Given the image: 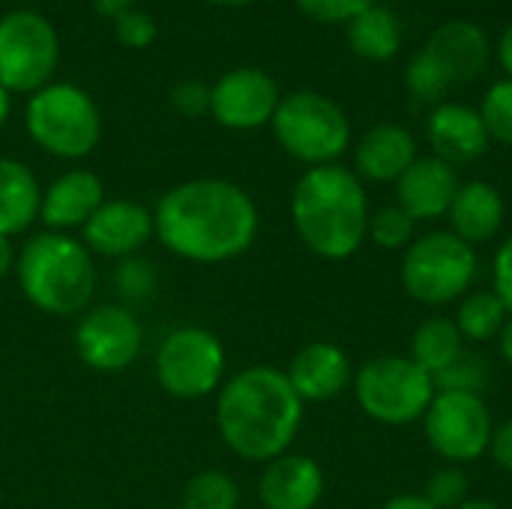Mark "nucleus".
<instances>
[{
    "label": "nucleus",
    "instance_id": "1a4fd4ad",
    "mask_svg": "<svg viewBox=\"0 0 512 509\" xmlns=\"http://www.w3.org/2000/svg\"><path fill=\"white\" fill-rule=\"evenodd\" d=\"M435 393V378L411 357H375L354 375L360 411L384 426H408L423 420Z\"/></svg>",
    "mask_w": 512,
    "mask_h": 509
},
{
    "label": "nucleus",
    "instance_id": "bb28decb",
    "mask_svg": "<svg viewBox=\"0 0 512 509\" xmlns=\"http://www.w3.org/2000/svg\"><path fill=\"white\" fill-rule=\"evenodd\" d=\"M240 507V486L231 474L219 468L198 471L186 489L180 509H237Z\"/></svg>",
    "mask_w": 512,
    "mask_h": 509
},
{
    "label": "nucleus",
    "instance_id": "f03ea898",
    "mask_svg": "<svg viewBox=\"0 0 512 509\" xmlns=\"http://www.w3.org/2000/svg\"><path fill=\"white\" fill-rule=\"evenodd\" d=\"M303 426V399L276 366H249L216 393V429L222 444L246 462L285 456Z\"/></svg>",
    "mask_w": 512,
    "mask_h": 509
},
{
    "label": "nucleus",
    "instance_id": "79ce46f5",
    "mask_svg": "<svg viewBox=\"0 0 512 509\" xmlns=\"http://www.w3.org/2000/svg\"><path fill=\"white\" fill-rule=\"evenodd\" d=\"M498 345H501V357H504V360L512 366V315H510V321L504 324L501 336H498Z\"/></svg>",
    "mask_w": 512,
    "mask_h": 509
},
{
    "label": "nucleus",
    "instance_id": "5701e85b",
    "mask_svg": "<svg viewBox=\"0 0 512 509\" xmlns=\"http://www.w3.org/2000/svg\"><path fill=\"white\" fill-rule=\"evenodd\" d=\"M42 210V186L36 174L12 156H0V234H24Z\"/></svg>",
    "mask_w": 512,
    "mask_h": 509
},
{
    "label": "nucleus",
    "instance_id": "f257e3e1",
    "mask_svg": "<svg viewBox=\"0 0 512 509\" xmlns=\"http://www.w3.org/2000/svg\"><path fill=\"white\" fill-rule=\"evenodd\" d=\"M159 243L192 264H225L252 249L261 216L234 180L195 177L171 186L153 210Z\"/></svg>",
    "mask_w": 512,
    "mask_h": 509
},
{
    "label": "nucleus",
    "instance_id": "473e14b6",
    "mask_svg": "<svg viewBox=\"0 0 512 509\" xmlns=\"http://www.w3.org/2000/svg\"><path fill=\"white\" fill-rule=\"evenodd\" d=\"M114 282H117V288L123 291L126 300H144V297H150L156 291V270L144 258H126V261L117 264Z\"/></svg>",
    "mask_w": 512,
    "mask_h": 509
},
{
    "label": "nucleus",
    "instance_id": "9b49d317",
    "mask_svg": "<svg viewBox=\"0 0 512 509\" xmlns=\"http://www.w3.org/2000/svg\"><path fill=\"white\" fill-rule=\"evenodd\" d=\"M153 372L168 396L195 402L219 393L225 378V348L219 336L204 327H177L159 342Z\"/></svg>",
    "mask_w": 512,
    "mask_h": 509
},
{
    "label": "nucleus",
    "instance_id": "f8f14e48",
    "mask_svg": "<svg viewBox=\"0 0 512 509\" xmlns=\"http://www.w3.org/2000/svg\"><path fill=\"white\" fill-rule=\"evenodd\" d=\"M423 429L429 447L450 465H471L489 453L492 411L483 396L474 393H435Z\"/></svg>",
    "mask_w": 512,
    "mask_h": 509
},
{
    "label": "nucleus",
    "instance_id": "ea45409f",
    "mask_svg": "<svg viewBox=\"0 0 512 509\" xmlns=\"http://www.w3.org/2000/svg\"><path fill=\"white\" fill-rule=\"evenodd\" d=\"M381 509H435L423 495H396Z\"/></svg>",
    "mask_w": 512,
    "mask_h": 509
},
{
    "label": "nucleus",
    "instance_id": "a211bd4d",
    "mask_svg": "<svg viewBox=\"0 0 512 509\" xmlns=\"http://www.w3.org/2000/svg\"><path fill=\"white\" fill-rule=\"evenodd\" d=\"M324 498V471L312 456L285 453L264 465L258 501L264 509H315Z\"/></svg>",
    "mask_w": 512,
    "mask_h": 509
},
{
    "label": "nucleus",
    "instance_id": "a18cd8bd",
    "mask_svg": "<svg viewBox=\"0 0 512 509\" xmlns=\"http://www.w3.org/2000/svg\"><path fill=\"white\" fill-rule=\"evenodd\" d=\"M207 3H216V6H249L255 0H207Z\"/></svg>",
    "mask_w": 512,
    "mask_h": 509
},
{
    "label": "nucleus",
    "instance_id": "7ed1b4c3",
    "mask_svg": "<svg viewBox=\"0 0 512 509\" xmlns=\"http://www.w3.org/2000/svg\"><path fill=\"white\" fill-rule=\"evenodd\" d=\"M369 216L363 180L339 162L309 168L294 183V231L300 243L324 261L351 258L369 237Z\"/></svg>",
    "mask_w": 512,
    "mask_h": 509
},
{
    "label": "nucleus",
    "instance_id": "423d86ee",
    "mask_svg": "<svg viewBox=\"0 0 512 509\" xmlns=\"http://www.w3.org/2000/svg\"><path fill=\"white\" fill-rule=\"evenodd\" d=\"M24 126L30 141L57 159H84L102 138L96 99L72 81H51L36 90L27 99Z\"/></svg>",
    "mask_w": 512,
    "mask_h": 509
},
{
    "label": "nucleus",
    "instance_id": "72a5a7b5",
    "mask_svg": "<svg viewBox=\"0 0 512 509\" xmlns=\"http://www.w3.org/2000/svg\"><path fill=\"white\" fill-rule=\"evenodd\" d=\"M303 15L321 24H348L366 12L375 0H294Z\"/></svg>",
    "mask_w": 512,
    "mask_h": 509
},
{
    "label": "nucleus",
    "instance_id": "c756f323",
    "mask_svg": "<svg viewBox=\"0 0 512 509\" xmlns=\"http://www.w3.org/2000/svg\"><path fill=\"white\" fill-rule=\"evenodd\" d=\"M480 117L486 123V132L492 141L512 147V78L495 81L483 102H480Z\"/></svg>",
    "mask_w": 512,
    "mask_h": 509
},
{
    "label": "nucleus",
    "instance_id": "393cba45",
    "mask_svg": "<svg viewBox=\"0 0 512 509\" xmlns=\"http://www.w3.org/2000/svg\"><path fill=\"white\" fill-rule=\"evenodd\" d=\"M462 354H465V339L453 318H444V315L426 318L411 336L408 357L432 378H438L444 369H450Z\"/></svg>",
    "mask_w": 512,
    "mask_h": 509
},
{
    "label": "nucleus",
    "instance_id": "37998d69",
    "mask_svg": "<svg viewBox=\"0 0 512 509\" xmlns=\"http://www.w3.org/2000/svg\"><path fill=\"white\" fill-rule=\"evenodd\" d=\"M9 114H12V93L0 84V126L9 120Z\"/></svg>",
    "mask_w": 512,
    "mask_h": 509
},
{
    "label": "nucleus",
    "instance_id": "6ab92c4d",
    "mask_svg": "<svg viewBox=\"0 0 512 509\" xmlns=\"http://www.w3.org/2000/svg\"><path fill=\"white\" fill-rule=\"evenodd\" d=\"M426 132H429V144H432L435 156L450 162L453 168L477 162L492 144L480 111L465 102L435 105L429 114Z\"/></svg>",
    "mask_w": 512,
    "mask_h": 509
},
{
    "label": "nucleus",
    "instance_id": "a878e982",
    "mask_svg": "<svg viewBox=\"0 0 512 509\" xmlns=\"http://www.w3.org/2000/svg\"><path fill=\"white\" fill-rule=\"evenodd\" d=\"M453 321L465 342H489L501 336L504 324L510 321V312L501 303V297L489 288V291L465 294L459 300V312Z\"/></svg>",
    "mask_w": 512,
    "mask_h": 509
},
{
    "label": "nucleus",
    "instance_id": "2f4dec72",
    "mask_svg": "<svg viewBox=\"0 0 512 509\" xmlns=\"http://www.w3.org/2000/svg\"><path fill=\"white\" fill-rule=\"evenodd\" d=\"M114 39L123 45V48H147L153 45L156 39V21L147 9L135 6V9H126L123 15H117L114 21Z\"/></svg>",
    "mask_w": 512,
    "mask_h": 509
},
{
    "label": "nucleus",
    "instance_id": "b1692460",
    "mask_svg": "<svg viewBox=\"0 0 512 509\" xmlns=\"http://www.w3.org/2000/svg\"><path fill=\"white\" fill-rule=\"evenodd\" d=\"M348 45L369 63H387L402 48V24L387 6L372 3L354 21H348Z\"/></svg>",
    "mask_w": 512,
    "mask_h": 509
},
{
    "label": "nucleus",
    "instance_id": "39448f33",
    "mask_svg": "<svg viewBox=\"0 0 512 509\" xmlns=\"http://www.w3.org/2000/svg\"><path fill=\"white\" fill-rule=\"evenodd\" d=\"M489 36L474 21H447L432 30L426 45L411 57L405 81L417 102L441 105L462 84L477 81L489 66Z\"/></svg>",
    "mask_w": 512,
    "mask_h": 509
},
{
    "label": "nucleus",
    "instance_id": "58836bf2",
    "mask_svg": "<svg viewBox=\"0 0 512 509\" xmlns=\"http://www.w3.org/2000/svg\"><path fill=\"white\" fill-rule=\"evenodd\" d=\"M498 63L507 72V78H512V21L504 27L501 39H498Z\"/></svg>",
    "mask_w": 512,
    "mask_h": 509
},
{
    "label": "nucleus",
    "instance_id": "4468645a",
    "mask_svg": "<svg viewBox=\"0 0 512 509\" xmlns=\"http://www.w3.org/2000/svg\"><path fill=\"white\" fill-rule=\"evenodd\" d=\"M279 84L270 72L237 66L210 84V117L234 132H252L273 120L279 108Z\"/></svg>",
    "mask_w": 512,
    "mask_h": 509
},
{
    "label": "nucleus",
    "instance_id": "7c9ffc66",
    "mask_svg": "<svg viewBox=\"0 0 512 509\" xmlns=\"http://www.w3.org/2000/svg\"><path fill=\"white\" fill-rule=\"evenodd\" d=\"M468 492H471V486H468L465 471L459 465H447V468L432 474V480L426 483L423 498L435 509H459L471 498Z\"/></svg>",
    "mask_w": 512,
    "mask_h": 509
},
{
    "label": "nucleus",
    "instance_id": "c9c22d12",
    "mask_svg": "<svg viewBox=\"0 0 512 509\" xmlns=\"http://www.w3.org/2000/svg\"><path fill=\"white\" fill-rule=\"evenodd\" d=\"M492 291L501 297V303L507 306L512 315V237H507L498 252H495V264H492Z\"/></svg>",
    "mask_w": 512,
    "mask_h": 509
},
{
    "label": "nucleus",
    "instance_id": "49530a36",
    "mask_svg": "<svg viewBox=\"0 0 512 509\" xmlns=\"http://www.w3.org/2000/svg\"><path fill=\"white\" fill-rule=\"evenodd\" d=\"M171 509H180V507H171Z\"/></svg>",
    "mask_w": 512,
    "mask_h": 509
},
{
    "label": "nucleus",
    "instance_id": "2eb2a0df",
    "mask_svg": "<svg viewBox=\"0 0 512 509\" xmlns=\"http://www.w3.org/2000/svg\"><path fill=\"white\" fill-rule=\"evenodd\" d=\"M150 237H156L153 210L129 198L102 201V207L81 228V243L93 255L114 261L135 258L150 243Z\"/></svg>",
    "mask_w": 512,
    "mask_h": 509
},
{
    "label": "nucleus",
    "instance_id": "9d476101",
    "mask_svg": "<svg viewBox=\"0 0 512 509\" xmlns=\"http://www.w3.org/2000/svg\"><path fill=\"white\" fill-rule=\"evenodd\" d=\"M60 63V36L36 9L0 15V84L9 93L33 96L51 84Z\"/></svg>",
    "mask_w": 512,
    "mask_h": 509
},
{
    "label": "nucleus",
    "instance_id": "412c9836",
    "mask_svg": "<svg viewBox=\"0 0 512 509\" xmlns=\"http://www.w3.org/2000/svg\"><path fill=\"white\" fill-rule=\"evenodd\" d=\"M417 156V141L405 126L378 123L354 150V174L369 183H396Z\"/></svg>",
    "mask_w": 512,
    "mask_h": 509
},
{
    "label": "nucleus",
    "instance_id": "20e7f679",
    "mask_svg": "<svg viewBox=\"0 0 512 509\" xmlns=\"http://www.w3.org/2000/svg\"><path fill=\"white\" fill-rule=\"evenodd\" d=\"M15 276L27 303L54 318L84 315L99 282L93 252L60 231L30 237L15 255Z\"/></svg>",
    "mask_w": 512,
    "mask_h": 509
},
{
    "label": "nucleus",
    "instance_id": "a19ab883",
    "mask_svg": "<svg viewBox=\"0 0 512 509\" xmlns=\"http://www.w3.org/2000/svg\"><path fill=\"white\" fill-rule=\"evenodd\" d=\"M12 270H15V252H12V243H9V237H3V234H0V282H3Z\"/></svg>",
    "mask_w": 512,
    "mask_h": 509
},
{
    "label": "nucleus",
    "instance_id": "4be33fe9",
    "mask_svg": "<svg viewBox=\"0 0 512 509\" xmlns=\"http://www.w3.org/2000/svg\"><path fill=\"white\" fill-rule=\"evenodd\" d=\"M504 198L492 183L483 180H471V183H459V192L447 210L450 216V231L465 240L468 246H480L489 243L492 237H498L501 225H504Z\"/></svg>",
    "mask_w": 512,
    "mask_h": 509
},
{
    "label": "nucleus",
    "instance_id": "e433bc0d",
    "mask_svg": "<svg viewBox=\"0 0 512 509\" xmlns=\"http://www.w3.org/2000/svg\"><path fill=\"white\" fill-rule=\"evenodd\" d=\"M489 453H492V459H495L498 468H504V471H510L512 474V420L501 423V426L492 432Z\"/></svg>",
    "mask_w": 512,
    "mask_h": 509
},
{
    "label": "nucleus",
    "instance_id": "cd10ccee",
    "mask_svg": "<svg viewBox=\"0 0 512 509\" xmlns=\"http://www.w3.org/2000/svg\"><path fill=\"white\" fill-rule=\"evenodd\" d=\"M417 219H411L399 204L381 207L369 216V237L378 249H408L417 237Z\"/></svg>",
    "mask_w": 512,
    "mask_h": 509
},
{
    "label": "nucleus",
    "instance_id": "f3484780",
    "mask_svg": "<svg viewBox=\"0 0 512 509\" xmlns=\"http://www.w3.org/2000/svg\"><path fill=\"white\" fill-rule=\"evenodd\" d=\"M459 192V174L450 162L432 156H417L414 165L396 180V204L417 222L447 216Z\"/></svg>",
    "mask_w": 512,
    "mask_h": 509
},
{
    "label": "nucleus",
    "instance_id": "4c0bfd02",
    "mask_svg": "<svg viewBox=\"0 0 512 509\" xmlns=\"http://www.w3.org/2000/svg\"><path fill=\"white\" fill-rule=\"evenodd\" d=\"M135 6H138V0H93V9L108 21H114L117 15H123L126 9H135Z\"/></svg>",
    "mask_w": 512,
    "mask_h": 509
},
{
    "label": "nucleus",
    "instance_id": "c85d7f7f",
    "mask_svg": "<svg viewBox=\"0 0 512 509\" xmlns=\"http://www.w3.org/2000/svg\"><path fill=\"white\" fill-rule=\"evenodd\" d=\"M489 366L480 354H471L465 351L450 369H444L438 378H435V390L438 393H474V396H483V390L489 387Z\"/></svg>",
    "mask_w": 512,
    "mask_h": 509
},
{
    "label": "nucleus",
    "instance_id": "6e6552de",
    "mask_svg": "<svg viewBox=\"0 0 512 509\" xmlns=\"http://www.w3.org/2000/svg\"><path fill=\"white\" fill-rule=\"evenodd\" d=\"M477 252L453 231L417 237L402 258V288L423 306H447L462 300L477 279Z\"/></svg>",
    "mask_w": 512,
    "mask_h": 509
},
{
    "label": "nucleus",
    "instance_id": "ddd939ff",
    "mask_svg": "<svg viewBox=\"0 0 512 509\" xmlns=\"http://www.w3.org/2000/svg\"><path fill=\"white\" fill-rule=\"evenodd\" d=\"M144 351V324L123 303L90 306L75 324V354L93 372H123Z\"/></svg>",
    "mask_w": 512,
    "mask_h": 509
},
{
    "label": "nucleus",
    "instance_id": "c03bdc74",
    "mask_svg": "<svg viewBox=\"0 0 512 509\" xmlns=\"http://www.w3.org/2000/svg\"><path fill=\"white\" fill-rule=\"evenodd\" d=\"M459 509H501L498 504H492V501H486V498H468L465 504Z\"/></svg>",
    "mask_w": 512,
    "mask_h": 509
},
{
    "label": "nucleus",
    "instance_id": "aec40b11",
    "mask_svg": "<svg viewBox=\"0 0 512 509\" xmlns=\"http://www.w3.org/2000/svg\"><path fill=\"white\" fill-rule=\"evenodd\" d=\"M102 201H105L102 180L87 168H72L60 174L48 189H42L39 222H45L48 231L69 234L75 228H84L87 219L102 207Z\"/></svg>",
    "mask_w": 512,
    "mask_h": 509
},
{
    "label": "nucleus",
    "instance_id": "f704fd0d",
    "mask_svg": "<svg viewBox=\"0 0 512 509\" xmlns=\"http://www.w3.org/2000/svg\"><path fill=\"white\" fill-rule=\"evenodd\" d=\"M171 105L180 117H204L210 114V84L201 78H183L171 90Z\"/></svg>",
    "mask_w": 512,
    "mask_h": 509
},
{
    "label": "nucleus",
    "instance_id": "dca6fc26",
    "mask_svg": "<svg viewBox=\"0 0 512 509\" xmlns=\"http://www.w3.org/2000/svg\"><path fill=\"white\" fill-rule=\"evenodd\" d=\"M294 393L306 402H330L354 384V366L351 357L333 345V342H309L303 345L288 369H285Z\"/></svg>",
    "mask_w": 512,
    "mask_h": 509
},
{
    "label": "nucleus",
    "instance_id": "0eeeda50",
    "mask_svg": "<svg viewBox=\"0 0 512 509\" xmlns=\"http://www.w3.org/2000/svg\"><path fill=\"white\" fill-rule=\"evenodd\" d=\"M270 126L279 147L309 168L333 165L351 144V120L342 105L315 90L282 96Z\"/></svg>",
    "mask_w": 512,
    "mask_h": 509
}]
</instances>
